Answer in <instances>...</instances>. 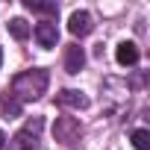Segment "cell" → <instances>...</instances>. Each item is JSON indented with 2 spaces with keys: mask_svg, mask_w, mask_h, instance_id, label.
Returning a JSON list of instances; mask_svg holds the SVG:
<instances>
[{
  "mask_svg": "<svg viewBox=\"0 0 150 150\" xmlns=\"http://www.w3.org/2000/svg\"><path fill=\"white\" fill-rule=\"evenodd\" d=\"M86 65V50L80 44H68L65 47V71L68 74H80Z\"/></svg>",
  "mask_w": 150,
  "mask_h": 150,
  "instance_id": "obj_7",
  "label": "cell"
},
{
  "mask_svg": "<svg viewBox=\"0 0 150 150\" xmlns=\"http://www.w3.org/2000/svg\"><path fill=\"white\" fill-rule=\"evenodd\" d=\"M80 135H83V127H80L77 118H56V124H53V138H56L59 144L74 147V144L80 141Z\"/></svg>",
  "mask_w": 150,
  "mask_h": 150,
  "instance_id": "obj_3",
  "label": "cell"
},
{
  "mask_svg": "<svg viewBox=\"0 0 150 150\" xmlns=\"http://www.w3.org/2000/svg\"><path fill=\"white\" fill-rule=\"evenodd\" d=\"M33 35H35V41L41 47H56V41H59V30H56V24L50 18L47 21H38L35 30H33Z\"/></svg>",
  "mask_w": 150,
  "mask_h": 150,
  "instance_id": "obj_5",
  "label": "cell"
},
{
  "mask_svg": "<svg viewBox=\"0 0 150 150\" xmlns=\"http://www.w3.org/2000/svg\"><path fill=\"white\" fill-rule=\"evenodd\" d=\"M30 12H38V15H50V18H56L59 15V6L56 3H41V0H27L24 3Z\"/></svg>",
  "mask_w": 150,
  "mask_h": 150,
  "instance_id": "obj_9",
  "label": "cell"
},
{
  "mask_svg": "<svg viewBox=\"0 0 150 150\" xmlns=\"http://www.w3.org/2000/svg\"><path fill=\"white\" fill-rule=\"evenodd\" d=\"M3 144H6V135H3V129H0V150H3Z\"/></svg>",
  "mask_w": 150,
  "mask_h": 150,
  "instance_id": "obj_12",
  "label": "cell"
},
{
  "mask_svg": "<svg viewBox=\"0 0 150 150\" xmlns=\"http://www.w3.org/2000/svg\"><path fill=\"white\" fill-rule=\"evenodd\" d=\"M56 103L65 106V109H88V97L80 88H62L56 94Z\"/></svg>",
  "mask_w": 150,
  "mask_h": 150,
  "instance_id": "obj_6",
  "label": "cell"
},
{
  "mask_svg": "<svg viewBox=\"0 0 150 150\" xmlns=\"http://www.w3.org/2000/svg\"><path fill=\"white\" fill-rule=\"evenodd\" d=\"M41 129H44V118H30L9 141V150H38L41 141Z\"/></svg>",
  "mask_w": 150,
  "mask_h": 150,
  "instance_id": "obj_2",
  "label": "cell"
},
{
  "mask_svg": "<svg viewBox=\"0 0 150 150\" xmlns=\"http://www.w3.org/2000/svg\"><path fill=\"white\" fill-rule=\"evenodd\" d=\"M47 86H50V74H47L44 68H30V71H21L18 77L12 80V86H9L6 94L21 106V103L38 100V97L47 91Z\"/></svg>",
  "mask_w": 150,
  "mask_h": 150,
  "instance_id": "obj_1",
  "label": "cell"
},
{
  "mask_svg": "<svg viewBox=\"0 0 150 150\" xmlns=\"http://www.w3.org/2000/svg\"><path fill=\"white\" fill-rule=\"evenodd\" d=\"M115 59H118V65H124V68L135 65V62H138V47H135V41H121L118 50H115Z\"/></svg>",
  "mask_w": 150,
  "mask_h": 150,
  "instance_id": "obj_8",
  "label": "cell"
},
{
  "mask_svg": "<svg viewBox=\"0 0 150 150\" xmlns=\"http://www.w3.org/2000/svg\"><path fill=\"white\" fill-rule=\"evenodd\" d=\"M132 147L135 150H150V132L147 129H132Z\"/></svg>",
  "mask_w": 150,
  "mask_h": 150,
  "instance_id": "obj_11",
  "label": "cell"
},
{
  "mask_svg": "<svg viewBox=\"0 0 150 150\" xmlns=\"http://www.w3.org/2000/svg\"><path fill=\"white\" fill-rule=\"evenodd\" d=\"M68 30H71V35L86 38V35L94 30V18H91L86 9H77V12H71V18H68Z\"/></svg>",
  "mask_w": 150,
  "mask_h": 150,
  "instance_id": "obj_4",
  "label": "cell"
},
{
  "mask_svg": "<svg viewBox=\"0 0 150 150\" xmlns=\"http://www.w3.org/2000/svg\"><path fill=\"white\" fill-rule=\"evenodd\" d=\"M9 33H12L18 41H24V38H30V24H27L24 18H12V21H9Z\"/></svg>",
  "mask_w": 150,
  "mask_h": 150,
  "instance_id": "obj_10",
  "label": "cell"
},
{
  "mask_svg": "<svg viewBox=\"0 0 150 150\" xmlns=\"http://www.w3.org/2000/svg\"><path fill=\"white\" fill-rule=\"evenodd\" d=\"M0 65H3V50H0Z\"/></svg>",
  "mask_w": 150,
  "mask_h": 150,
  "instance_id": "obj_13",
  "label": "cell"
}]
</instances>
